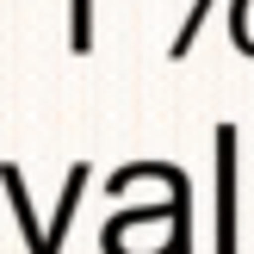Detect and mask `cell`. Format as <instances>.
<instances>
[{
  "instance_id": "cell-2",
  "label": "cell",
  "mask_w": 254,
  "mask_h": 254,
  "mask_svg": "<svg viewBox=\"0 0 254 254\" xmlns=\"http://www.w3.org/2000/svg\"><path fill=\"white\" fill-rule=\"evenodd\" d=\"M236 124H217V205H211V236H217V254H236V217H242V205H236V168H242V155H236Z\"/></svg>"
},
{
  "instance_id": "cell-4",
  "label": "cell",
  "mask_w": 254,
  "mask_h": 254,
  "mask_svg": "<svg viewBox=\"0 0 254 254\" xmlns=\"http://www.w3.org/2000/svg\"><path fill=\"white\" fill-rule=\"evenodd\" d=\"M211 12H217V0H192V6H186L180 31H174V44H168V56H174V62H186V56H192V44H198V31L211 25Z\"/></svg>"
},
{
  "instance_id": "cell-1",
  "label": "cell",
  "mask_w": 254,
  "mask_h": 254,
  "mask_svg": "<svg viewBox=\"0 0 254 254\" xmlns=\"http://www.w3.org/2000/svg\"><path fill=\"white\" fill-rule=\"evenodd\" d=\"M106 254H192V186L174 174L168 198L155 205H124L99 236Z\"/></svg>"
},
{
  "instance_id": "cell-3",
  "label": "cell",
  "mask_w": 254,
  "mask_h": 254,
  "mask_svg": "<svg viewBox=\"0 0 254 254\" xmlns=\"http://www.w3.org/2000/svg\"><path fill=\"white\" fill-rule=\"evenodd\" d=\"M87 180H93V168H87V161H74V168L62 174V198H56V217H50V254H62V236L74 230V211H81Z\"/></svg>"
},
{
  "instance_id": "cell-6",
  "label": "cell",
  "mask_w": 254,
  "mask_h": 254,
  "mask_svg": "<svg viewBox=\"0 0 254 254\" xmlns=\"http://www.w3.org/2000/svg\"><path fill=\"white\" fill-rule=\"evenodd\" d=\"M230 37H236L242 56H254V0H236L230 6Z\"/></svg>"
},
{
  "instance_id": "cell-5",
  "label": "cell",
  "mask_w": 254,
  "mask_h": 254,
  "mask_svg": "<svg viewBox=\"0 0 254 254\" xmlns=\"http://www.w3.org/2000/svg\"><path fill=\"white\" fill-rule=\"evenodd\" d=\"M68 44L93 50V0H68Z\"/></svg>"
}]
</instances>
